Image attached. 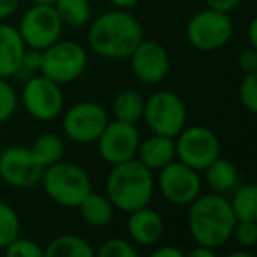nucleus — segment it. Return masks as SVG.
Wrapping results in <instances>:
<instances>
[{
  "label": "nucleus",
  "mask_w": 257,
  "mask_h": 257,
  "mask_svg": "<svg viewBox=\"0 0 257 257\" xmlns=\"http://www.w3.org/2000/svg\"><path fill=\"white\" fill-rule=\"evenodd\" d=\"M88 46L104 58H128L143 41V27L127 9H113L97 16L88 29Z\"/></svg>",
  "instance_id": "f257e3e1"
},
{
  "label": "nucleus",
  "mask_w": 257,
  "mask_h": 257,
  "mask_svg": "<svg viewBox=\"0 0 257 257\" xmlns=\"http://www.w3.org/2000/svg\"><path fill=\"white\" fill-rule=\"evenodd\" d=\"M187 225L196 245H204L217 250L231 239L236 217L229 199L222 194H199L189 204Z\"/></svg>",
  "instance_id": "f03ea898"
},
{
  "label": "nucleus",
  "mask_w": 257,
  "mask_h": 257,
  "mask_svg": "<svg viewBox=\"0 0 257 257\" xmlns=\"http://www.w3.org/2000/svg\"><path fill=\"white\" fill-rule=\"evenodd\" d=\"M154 171L141 164L136 157L111 168L106 180V196L116 210L131 213L148 206L154 199Z\"/></svg>",
  "instance_id": "7ed1b4c3"
},
{
  "label": "nucleus",
  "mask_w": 257,
  "mask_h": 257,
  "mask_svg": "<svg viewBox=\"0 0 257 257\" xmlns=\"http://www.w3.org/2000/svg\"><path fill=\"white\" fill-rule=\"evenodd\" d=\"M41 183L48 197L64 208H78L93 190L88 173L81 166L64 161L44 168Z\"/></svg>",
  "instance_id": "20e7f679"
},
{
  "label": "nucleus",
  "mask_w": 257,
  "mask_h": 257,
  "mask_svg": "<svg viewBox=\"0 0 257 257\" xmlns=\"http://www.w3.org/2000/svg\"><path fill=\"white\" fill-rule=\"evenodd\" d=\"M175 155L180 162L201 173L220 157V140L204 125H185L175 138Z\"/></svg>",
  "instance_id": "39448f33"
},
{
  "label": "nucleus",
  "mask_w": 257,
  "mask_h": 257,
  "mask_svg": "<svg viewBox=\"0 0 257 257\" xmlns=\"http://www.w3.org/2000/svg\"><path fill=\"white\" fill-rule=\"evenodd\" d=\"M88 65V55L81 44L74 41L58 39L46 50H43V64L39 74L50 78L58 85L78 79Z\"/></svg>",
  "instance_id": "423d86ee"
},
{
  "label": "nucleus",
  "mask_w": 257,
  "mask_h": 257,
  "mask_svg": "<svg viewBox=\"0 0 257 257\" xmlns=\"http://www.w3.org/2000/svg\"><path fill=\"white\" fill-rule=\"evenodd\" d=\"M143 118L154 134L176 138L187 125V106L180 95L169 90H159L145 100Z\"/></svg>",
  "instance_id": "0eeeda50"
},
{
  "label": "nucleus",
  "mask_w": 257,
  "mask_h": 257,
  "mask_svg": "<svg viewBox=\"0 0 257 257\" xmlns=\"http://www.w3.org/2000/svg\"><path fill=\"white\" fill-rule=\"evenodd\" d=\"M234 32V23L227 13L203 9L187 23V39L199 51H215L224 48Z\"/></svg>",
  "instance_id": "6e6552de"
},
{
  "label": "nucleus",
  "mask_w": 257,
  "mask_h": 257,
  "mask_svg": "<svg viewBox=\"0 0 257 257\" xmlns=\"http://www.w3.org/2000/svg\"><path fill=\"white\" fill-rule=\"evenodd\" d=\"M18 32L27 48L43 51L60 39L64 23L53 4H34L20 20Z\"/></svg>",
  "instance_id": "1a4fd4ad"
},
{
  "label": "nucleus",
  "mask_w": 257,
  "mask_h": 257,
  "mask_svg": "<svg viewBox=\"0 0 257 257\" xmlns=\"http://www.w3.org/2000/svg\"><path fill=\"white\" fill-rule=\"evenodd\" d=\"M20 99L27 113L39 121L55 120L64 109V92L60 85L43 74H34L25 79Z\"/></svg>",
  "instance_id": "9d476101"
},
{
  "label": "nucleus",
  "mask_w": 257,
  "mask_h": 257,
  "mask_svg": "<svg viewBox=\"0 0 257 257\" xmlns=\"http://www.w3.org/2000/svg\"><path fill=\"white\" fill-rule=\"evenodd\" d=\"M159 190L173 206H189L201 194L203 182L199 171L175 159L159 169Z\"/></svg>",
  "instance_id": "9b49d317"
},
{
  "label": "nucleus",
  "mask_w": 257,
  "mask_h": 257,
  "mask_svg": "<svg viewBox=\"0 0 257 257\" xmlns=\"http://www.w3.org/2000/svg\"><path fill=\"white\" fill-rule=\"evenodd\" d=\"M107 121V113L100 104L93 100H81L65 111L62 127L71 141L88 145L99 140Z\"/></svg>",
  "instance_id": "f8f14e48"
},
{
  "label": "nucleus",
  "mask_w": 257,
  "mask_h": 257,
  "mask_svg": "<svg viewBox=\"0 0 257 257\" xmlns=\"http://www.w3.org/2000/svg\"><path fill=\"white\" fill-rule=\"evenodd\" d=\"M44 168L27 147H9L0 154V178L13 189H30L43 178Z\"/></svg>",
  "instance_id": "ddd939ff"
},
{
  "label": "nucleus",
  "mask_w": 257,
  "mask_h": 257,
  "mask_svg": "<svg viewBox=\"0 0 257 257\" xmlns=\"http://www.w3.org/2000/svg\"><path fill=\"white\" fill-rule=\"evenodd\" d=\"M140 141L141 138L136 128V123L114 120L107 121V125L104 127V131L100 133L99 140L95 143L100 157L107 164L114 166L136 157Z\"/></svg>",
  "instance_id": "4468645a"
},
{
  "label": "nucleus",
  "mask_w": 257,
  "mask_h": 257,
  "mask_svg": "<svg viewBox=\"0 0 257 257\" xmlns=\"http://www.w3.org/2000/svg\"><path fill=\"white\" fill-rule=\"evenodd\" d=\"M131 58V69L136 79L145 85H159L169 74L171 60L164 44L154 39H145L134 48L128 55Z\"/></svg>",
  "instance_id": "2eb2a0df"
},
{
  "label": "nucleus",
  "mask_w": 257,
  "mask_h": 257,
  "mask_svg": "<svg viewBox=\"0 0 257 257\" xmlns=\"http://www.w3.org/2000/svg\"><path fill=\"white\" fill-rule=\"evenodd\" d=\"M166 224L157 210L148 206L131 211L127 218L128 238L140 246H154L162 239Z\"/></svg>",
  "instance_id": "dca6fc26"
},
{
  "label": "nucleus",
  "mask_w": 257,
  "mask_h": 257,
  "mask_svg": "<svg viewBox=\"0 0 257 257\" xmlns=\"http://www.w3.org/2000/svg\"><path fill=\"white\" fill-rule=\"evenodd\" d=\"M25 50L27 46L18 29L0 22V78L8 79L18 74Z\"/></svg>",
  "instance_id": "f3484780"
},
{
  "label": "nucleus",
  "mask_w": 257,
  "mask_h": 257,
  "mask_svg": "<svg viewBox=\"0 0 257 257\" xmlns=\"http://www.w3.org/2000/svg\"><path fill=\"white\" fill-rule=\"evenodd\" d=\"M138 161L147 166L150 171H159L166 164L175 161V138L154 134L145 141H140L138 147Z\"/></svg>",
  "instance_id": "a211bd4d"
},
{
  "label": "nucleus",
  "mask_w": 257,
  "mask_h": 257,
  "mask_svg": "<svg viewBox=\"0 0 257 257\" xmlns=\"http://www.w3.org/2000/svg\"><path fill=\"white\" fill-rule=\"evenodd\" d=\"M78 210L83 222L92 225V227H104V225H107L113 220L114 213V206L107 199L106 194L93 192V190L79 203Z\"/></svg>",
  "instance_id": "6ab92c4d"
},
{
  "label": "nucleus",
  "mask_w": 257,
  "mask_h": 257,
  "mask_svg": "<svg viewBox=\"0 0 257 257\" xmlns=\"http://www.w3.org/2000/svg\"><path fill=\"white\" fill-rule=\"evenodd\" d=\"M46 257H95V248L85 238L76 234H60L44 246Z\"/></svg>",
  "instance_id": "aec40b11"
},
{
  "label": "nucleus",
  "mask_w": 257,
  "mask_h": 257,
  "mask_svg": "<svg viewBox=\"0 0 257 257\" xmlns=\"http://www.w3.org/2000/svg\"><path fill=\"white\" fill-rule=\"evenodd\" d=\"M238 169L227 159L217 157L206 169H204V180L213 189V192L224 194L234 190L238 185Z\"/></svg>",
  "instance_id": "412c9836"
},
{
  "label": "nucleus",
  "mask_w": 257,
  "mask_h": 257,
  "mask_svg": "<svg viewBox=\"0 0 257 257\" xmlns=\"http://www.w3.org/2000/svg\"><path fill=\"white\" fill-rule=\"evenodd\" d=\"M145 99L136 90H123L113 100V113L116 120L138 123L143 118Z\"/></svg>",
  "instance_id": "4be33fe9"
},
{
  "label": "nucleus",
  "mask_w": 257,
  "mask_h": 257,
  "mask_svg": "<svg viewBox=\"0 0 257 257\" xmlns=\"http://www.w3.org/2000/svg\"><path fill=\"white\" fill-rule=\"evenodd\" d=\"M53 6L64 25L79 29L92 20L90 0H55Z\"/></svg>",
  "instance_id": "5701e85b"
},
{
  "label": "nucleus",
  "mask_w": 257,
  "mask_h": 257,
  "mask_svg": "<svg viewBox=\"0 0 257 257\" xmlns=\"http://www.w3.org/2000/svg\"><path fill=\"white\" fill-rule=\"evenodd\" d=\"M32 154L37 161L41 162L43 168H48L51 164H57L58 161H62L64 157V141H62L60 136L53 133H46V134H41L32 145Z\"/></svg>",
  "instance_id": "b1692460"
},
{
  "label": "nucleus",
  "mask_w": 257,
  "mask_h": 257,
  "mask_svg": "<svg viewBox=\"0 0 257 257\" xmlns=\"http://www.w3.org/2000/svg\"><path fill=\"white\" fill-rule=\"evenodd\" d=\"M229 204L236 220H257V187L253 183L238 187Z\"/></svg>",
  "instance_id": "393cba45"
},
{
  "label": "nucleus",
  "mask_w": 257,
  "mask_h": 257,
  "mask_svg": "<svg viewBox=\"0 0 257 257\" xmlns=\"http://www.w3.org/2000/svg\"><path fill=\"white\" fill-rule=\"evenodd\" d=\"M20 236V217L13 206L0 201V250Z\"/></svg>",
  "instance_id": "a878e982"
},
{
  "label": "nucleus",
  "mask_w": 257,
  "mask_h": 257,
  "mask_svg": "<svg viewBox=\"0 0 257 257\" xmlns=\"http://www.w3.org/2000/svg\"><path fill=\"white\" fill-rule=\"evenodd\" d=\"M95 255L99 257H138V248L127 239L109 238L95 250Z\"/></svg>",
  "instance_id": "bb28decb"
},
{
  "label": "nucleus",
  "mask_w": 257,
  "mask_h": 257,
  "mask_svg": "<svg viewBox=\"0 0 257 257\" xmlns=\"http://www.w3.org/2000/svg\"><path fill=\"white\" fill-rule=\"evenodd\" d=\"M8 257H44V246L30 238L16 236L11 243L4 248Z\"/></svg>",
  "instance_id": "cd10ccee"
},
{
  "label": "nucleus",
  "mask_w": 257,
  "mask_h": 257,
  "mask_svg": "<svg viewBox=\"0 0 257 257\" xmlns=\"http://www.w3.org/2000/svg\"><path fill=\"white\" fill-rule=\"evenodd\" d=\"M18 107V93L6 78H0V123L8 121Z\"/></svg>",
  "instance_id": "c85d7f7f"
},
{
  "label": "nucleus",
  "mask_w": 257,
  "mask_h": 257,
  "mask_svg": "<svg viewBox=\"0 0 257 257\" xmlns=\"http://www.w3.org/2000/svg\"><path fill=\"white\" fill-rule=\"evenodd\" d=\"M238 97H239L241 106L245 107L248 113H255L257 111V72L245 74V78L239 83Z\"/></svg>",
  "instance_id": "c756f323"
},
{
  "label": "nucleus",
  "mask_w": 257,
  "mask_h": 257,
  "mask_svg": "<svg viewBox=\"0 0 257 257\" xmlns=\"http://www.w3.org/2000/svg\"><path fill=\"white\" fill-rule=\"evenodd\" d=\"M231 238L241 248H253L257 243V220H236Z\"/></svg>",
  "instance_id": "7c9ffc66"
},
{
  "label": "nucleus",
  "mask_w": 257,
  "mask_h": 257,
  "mask_svg": "<svg viewBox=\"0 0 257 257\" xmlns=\"http://www.w3.org/2000/svg\"><path fill=\"white\" fill-rule=\"evenodd\" d=\"M41 64H43V51L34 50V48H27L25 55H23L22 67H20L16 76H20V78H30L34 74H39Z\"/></svg>",
  "instance_id": "2f4dec72"
},
{
  "label": "nucleus",
  "mask_w": 257,
  "mask_h": 257,
  "mask_svg": "<svg viewBox=\"0 0 257 257\" xmlns=\"http://www.w3.org/2000/svg\"><path fill=\"white\" fill-rule=\"evenodd\" d=\"M238 67L241 69L245 74L250 72H257V48H245L238 57Z\"/></svg>",
  "instance_id": "473e14b6"
},
{
  "label": "nucleus",
  "mask_w": 257,
  "mask_h": 257,
  "mask_svg": "<svg viewBox=\"0 0 257 257\" xmlns=\"http://www.w3.org/2000/svg\"><path fill=\"white\" fill-rule=\"evenodd\" d=\"M208 4L210 9H215V11H220V13H231L234 11L236 8L239 6L241 0H204Z\"/></svg>",
  "instance_id": "72a5a7b5"
},
{
  "label": "nucleus",
  "mask_w": 257,
  "mask_h": 257,
  "mask_svg": "<svg viewBox=\"0 0 257 257\" xmlns=\"http://www.w3.org/2000/svg\"><path fill=\"white\" fill-rule=\"evenodd\" d=\"M20 0H0V22H4L18 9Z\"/></svg>",
  "instance_id": "f704fd0d"
},
{
  "label": "nucleus",
  "mask_w": 257,
  "mask_h": 257,
  "mask_svg": "<svg viewBox=\"0 0 257 257\" xmlns=\"http://www.w3.org/2000/svg\"><path fill=\"white\" fill-rule=\"evenodd\" d=\"M152 257H183V252L173 245H162L152 252Z\"/></svg>",
  "instance_id": "c9c22d12"
},
{
  "label": "nucleus",
  "mask_w": 257,
  "mask_h": 257,
  "mask_svg": "<svg viewBox=\"0 0 257 257\" xmlns=\"http://www.w3.org/2000/svg\"><path fill=\"white\" fill-rule=\"evenodd\" d=\"M190 257H215V248L204 245H196L192 250L189 252Z\"/></svg>",
  "instance_id": "e433bc0d"
},
{
  "label": "nucleus",
  "mask_w": 257,
  "mask_h": 257,
  "mask_svg": "<svg viewBox=\"0 0 257 257\" xmlns=\"http://www.w3.org/2000/svg\"><path fill=\"white\" fill-rule=\"evenodd\" d=\"M248 46L257 48V20H252L248 25Z\"/></svg>",
  "instance_id": "4c0bfd02"
},
{
  "label": "nucleus",
  "mask_w": 257,
  "mask_h": 257,
  "mask_svg": "<svg viewBox=\"0 0 257 257\" xmlns=\"http://www.w3.org/2000/svg\"><path fill=\"white\" fill-rule=\"evenodd\" d=\"M109 2L116 9H131V8H134L140 0H109Z\"/></svg>",
  "instance_id": "58836bf2"
},
{
  "label": "nucleus",
  "mask_w": 257,
  "mask_h": 257,
  "mask_svg": "<svg viewBox=\"0 0 257 257\" xmlns=\"http://www.w3.org/2000/svg\"><path fill=\"white\" fill-rule=\"evenodd\" d=\"M227 257H252V253H248V252H229L227 253Z\"/></svg>",
  "instance_id": "ea45409f"
},
{
  "label": "nucleus",
  "mask_w": 257,
  "mask_h": 257,
  "mask_svg": "<svg viewBox=\"0 0 257 257\" xmlns=\"http://www.w3.org/2000/svg\"><path fill=\"white\" fill-rule=\"evenodd\" d=\"M32 4H53L55 0H30Z\"/></svg>",
  "instance_id": "a19ab883"
},
{
  "label": "nucleus",
  "mask_w": 257,
  "mask_h": 257,
  "mask_svg": "<svg viewBox=\"0 0 257 257\" xmlns=\"http://www.w3.org/2000/svg\"><path fill=\"white\" fill-rule=\"evenodd\" d=\"M0 189H2V178H0Z\"/></svg>",
  "instance_id": "79ce46f5"
}]
</instances>
